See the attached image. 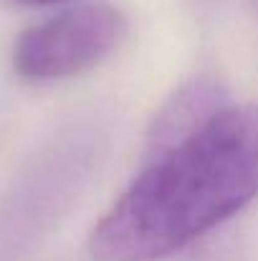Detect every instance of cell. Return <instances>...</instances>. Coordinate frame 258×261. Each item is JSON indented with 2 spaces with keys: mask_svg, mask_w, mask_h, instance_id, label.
<instances>
[{
  "mask_svg": "<svg viewBox=\"0 0 258 261\" xmlns=\"http://www.w3.org/2000/svg\"><path fill=\"white\" fill-rule=\"evenodd\" d=\"M258 198V104L218 107L152 158L89 236L94 261H160Z\"/></svg>",
  "mask_w": 258,
  "mask_h": 261,
  "instance_id": "1",
  "label": "cell"
},
{
  "mask_svg": "<svg viewBox=\"0 0 258 261\" xmlns=\"http://www.w3.org/2000/svg\"><path fill=\"white\" fill-rule=\"evenodd\" d=\"M127 36L119 8L91 3L25 28L13 46V69L28 82L76 76L104 61Z\"/></svg>",
  "mask_w": 258,
  "mask_h": 261,
  "instance_id": "2",
  "label": "cell"
},
{
  "mask_svg": "<svg viewBox=\"0 0 258 261\" xmlns=\"http://www.w3.org/2000/svg\"><path fill=\"white\" fill-rule=\"evenodd\" d=\"M23 5H56V3H69V0H18Z\"/></svg>",
  "mask_w": 258,
  "mask_h": 261,
  "instance_id": "3",
  "label": "cell"
}]
</instances>
